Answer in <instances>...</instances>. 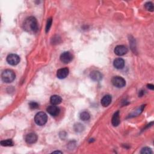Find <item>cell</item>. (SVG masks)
Instances as JSON below:
<instances>
[{
	"label": "cell",
	"mask_w": 154,
	"mask_h": 154,
	"mask_svg": "<svg viewBox=\"0 0 154 154\" xmlns=\"http://www.w3.org/2000/svg\"><path fill=\"white\" fill-rule=\"evenodd\" d=\"M23 28L25 31L30 33H35L38 30L37 19L33 16L26 18L23 23Z\"/></svg>",
	"instance_id": "6da1fadb"
},
{
	"label": "cell",
	"mask_w": 154,
	"mask_h": 154,
	"mask_svg": "<svg viewBox=\"0 0 154 154\" xmlns=\"http://www.w3.org/2000/svg\"><path fill=\"white\" fill-rule=\"evenodd\" d=\"M16 77L15 72L10 69L4 71L1 74L2 80L6 83H10L14 81Z\"/></svg>",
	"instance_id": "7a4b0ae2"
},
{
	"label": "cell",
	"mask_w": 154,
	"mask_h": 154,
	"mask_svg": "<svg viewBox=\"0 0 154 154\" xmlns=\"http://www.w3.org/2000/svg\"><path fill=\"white\" fill-rule=\"evenodd\" d=\"M48 117L44 112H39L35 117V121L36 123L39 126L44 125L47 122Z\"/></svg>",
	"instance_id": "3957f363"
},
{
	"label": "cell",
	"mask_w": 154,
	"mask_h": 154,
	"mask_svg": "<svg viewBox=\"0 0 154 154\" xmlns=\"http://www.w3.org/2000/svg\"><path fill=\"white\" fill-rule=\"evenodd\" d=\"M112 84L117 88H122L126 85L125 80L121 77L116 76L111 79Z\"/></svg>",
	"instance_id": "277c9868"
},
{
	"label": "cell",
	"mask_w": 154,
	"mask_h": 154,
	"mask_svg": "<svg viewBox=\"0 0 154 154\" xmlns=\"http://www.w3.org/2000/svg\"><path fill=\"white\" fill-rule=\"evenodd\" d=\"M7 62L10 65L15 66L19 63L20 58L18 55L15 54H11L7 57Z\"/></svg>",
	"instance_id": "5b68a950"
},
{
	"label": "cell",
	"mask_w": 154,
	"mask_h": 154,
	"mask_svg": "<svg viewBox=\"0 0 154 154\" xmlns=\"http://www.w3.org/2000/svg\"><path fill=\"white\" fill-rule=\"evenodd\" d=\"M73 59L72 54L69 52H64L60 56V60L64 63H69Z\"/></svg>",
	"instance_id": "8992f818"
},
{
	"label": "cell",
	"mask_w": 154,
	"mask_h": 154,
	"mask_svg": "<svg viewBox=\"0 0 154 154\" xmlns=\"http://www.w3.org/2000/svg\"><path fill=\"white\" fill-rule=\"evenodd\" d=\"M114 51L117 56H122L128 52V48L124 45H118L116 46Z\"/></svg>",
	"instance_id": "52a82bcc"
},
{
	"label": "cell",
	"mask_w": 154,
	"mask_h": 154,
	"mask_svg": "<svg viewBox=\"0 0 154 154\" xmlns=\"http://www.w3.org/2000/svg\"><path fill=\"white\" fill-rule=\"evenodd\" d=\"M69 70L68 68H64L60 69L57 72V77L59 79H64L68 76Z\"/></svg>",
	"instance_id": "ba28073f"
},
{
	"label": "cell",
	"mask_w": 154,
	"mask_h": 154,
	"mask_svg": "<svg viewBox=\"0 0 154 154\" xmlns=\"http://www.w3.org/2000/svg\"><path fill=\"white\" fill-rule=\"evenodd\" d=\"M46 111H47V112L52 116H57L60 113V109L58 107L53 105L51 106H49L47 109H46Z\"/></svg>",
	"instance_id": "9c48e42d"
},
{
	"label": "cell",
	"mask_w": 154,
	"mask_h": 154,
	"mask_svg": "<svg viewBox=\"0 0 154 154\" xmlns=\"http://www.w3.org/2000/svg\"><path fill=\"white\" fill-rule=\"evenodd\" d=\"M37 136L35 133H30L25 137V141L28 144H33L37 142Z\"/></svg>",
	"instance_id": "30bf717a"
},
{
	"label": "cell",
	"mask_w": 154,
	"mask_h": 154,
	"mask_svg": "<svg viewBox=\"0 0 154 154\" xmlns=\"http://www.w3.org/2000/svg\"><path fill=\"white\" fill-rule=\"evenodd\" d=\"M113 65L117 69H122L125 66V61L124 60L121 58H117L114 60Z\"/></svg>",
	"instance_id": "8fae6325"
},
{
	"label": "cell",
	"mask_w": 154,
	"mask_h": 154,
	"mask_svg": "<svg viewBox=\"0 0 154 154\" xmlns=\"http://www.w3.org/2000/svg\"><path fill=\"white\" fill-rule=\"evenodd\" d=\"M90 77L92 80H93V81H100V80L102 79V75L101 74V73L100 72L97 71H92L90 73Z\"/></svg>",
	"instance_id": "7c38bea8"
},
{
	"label": "cell",
	"mask_w": 154,
	"mask_h": 154,
	"mask_svg": "<svg viewBox=\"0 0 154 154\" xmlns=\"http://www.w3.org/2000/svg\"><path fill=\"white\" fill-rule=\"evenodd\" d=\"M111 101H112L111 96L109 95H107L102 98V99H101V103L103 107H108L111 104Z\"/></svg>",
	"instance_id": "4fadbf2b"
},
{
	"label": "cell",
	"mask_w": 154,
	"mask_h": 154,
	"mask_svg": "<svg viewBox=\"0 0 154 154\" xmlns=\"http://www.w3.org/2000/svg\"><path fill=\"white\" fill-rule=\"evenodd\" d=\"M62 101V98L58 95H52L50 98V102L53 105H57L61 103Z\"/></svg>",
	"instance_id": "5bb4252c"
},
{
	"label": "cell",
	"mask_w": 154,
	"mask_h": 154,
	"mask_svg": "<svg viewBox=\"0 0 154 154\" xmlns=\"http://www.w3.org/2000/svg\"><path fill=\"white\" fill-rule=\"evenodd\" d=\"M112 125L114 126H117L120 123V116H119V111L116 112L113 116L111 120Z\"/></svg>",
	"instance_id": "9a60e30c"
},
{
	"label": "cell",
	"mask_w": 154,
	"mask_h": 154,
	"mask_svg": "<svg viewBox=\"0 0 154 154\" xmlns=\"http://www.w3.org/2000/svg\"><path fill=\"white\" fill-rule=\"evenodd\" d=\"M79 117H80V119L83 120V121H88V120L90 119V114L88 112L83 111L80 114Z\"/></svg>",
	"instance_id": "2e32d148"
},
{
	"label": "cell",
	"mask_w": 154,
	"mask_h": 154,
	"mask_svg": "<svg viewBox=\"0 0 154 154\" xmlns=\"http://www.w3.org/2000/svg\"><path fill=\"white\" fill-rule=\"evenodd\" d=\"M1 145L3 146H12L13 145V142L11 139H8L1 141Z\"/></svg>",
	"instance_id": "e0dca14e"
},
{
	"label": "cell",
	"mask_w": 154,
	"mask_h": 154,
	"mask_svg": "<svg viewBox=\"0 0 154 154\" xmlns=\"http://www.w3.org/2000/svg\"><path fill=\"white\" fill-rule=\"evenodd\" d=\"M140 153L142 154H151L152 153V151L151 148H148V147H145V148H143Z\"/></svg>",
	"instance_id": "ac0fdd59"
},
{
	"label": "cell",
	"mask_w": 154,
	"mask_h": 154,
	"mask_svg": "<svg viewBox=\"0 0 154 154\" xmlns=\"http://www.w3.org/2000/svg\"><path fill=\"white\" fill-rule=\"evenodd\" d=\"M145 8L148 10H149V11L152 12L153 10V4L151 2L146 3L145 4Z\"/></svg>",
	"instance_id": "d6986e66"
},
{
	"label": "cell",
	"mask_w": 154,
	"mask_h": 154,
	"mask_svg": "<svg viewBox=\"0 0 154 154\" xmlns=\"http://www.w3.org/2000/svg\"><path fill=\"white\" fill-rule=\"evenodd\" d=\"M52 24V18H50L48 19V21H47V24H46V33H48L51 28V26Z\"/></svg>",
	"instance_id": "ffe728a7"
},
{
	"label": "cell",
	"mask_w": 154,
	"mask_h": 154,
	"mask_svg": "<svg viewBox=\"0 0 154 154\" xmlns=\"http://www.w3.org/2000/svg\"><path fill=\"white\" fill-rule=\"evenodd\" d=\"M29 106L31 109H36L39 108V104L35 102H31L29 104Z\"/></svg>",
	"instance_id": "44dd1931"
},
{
	"label": "cell",
	"mask_w": 154,
	"mask_h": 154,
	"mask_svg": "<svg viewBox=\"0 0 154 154\" xmlns=\"http://www.w3.org/2000/svg\"><path fill=\"white\" fill-rule=\"evenodd\" d=\"M75 130L76 131H83V125L81 124H77L75 126Z\"/></svg>",
	"instance_id": "7402d4cb"
},
{
	"label": "cell",
	"mask_w": 154,
	"mask_h": 154,
	"mask_svg": "<svg viewBox=\"0 0 154 154\" xmlns=\"http://www.w3.org/2000/svg\"><path fill=\"white\" fill-rule=\"evenodd\" d=\"M148 88L151 89V90H153L154 89V85L153 84H149L148 85Z\"/></svg>",
	"instance_id": "603a6c76"
},
{
	"label": "cell",
	"mask_w": 154,
	"mask_h": 154,
	"mask_svg": "<svg viewBox=\"0 0 154 154\" xmlns=\"http://www.w3.org/2000/svg\"><path fill=\"white\" fill-rule=\"evenodd\" d=\"M52 153H62V152H60V151H54V152H53Z\"/></svg>",
	"instance_id": "cb8c5ba5"
}]
</instances>
